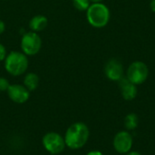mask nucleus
Returning a JSON list of instances; mask_svg holds the SVG:
<instances>
[{
	"label": "nucleus",
	"instance_id": "obj_1",
	"mask_svg": "<svg viewBox=\"0 0 155 155\" xmlns=\"http://www.w3.org/2000/svg\"><path fill=\"white\" fill-rule=\"evenodd\" d=\"M89 129L84 123H75L66 131L64 136L65 145L70 149H80L88 141Z\"/></svg>",
	"mask_w": 155,
	"mask_h": 155
},
{
	"label": "nucleus",
	"instance_id": "obj_2",
	"mask_svg": "<svg viewBox=\"0 0 155 155\" xmlns=\"http://www.w3.org/2000/svg\"><path fill=\"white\" fill-rule=\"evenodd\" d=\"M86 16L92 26L101 28L108 24L110 20V11L103 3H94L87 9Z\"/></svg>",
	"mask_w": 155,
	"mask_h": 155
},
{
	"label": "nucleus",
	"instance_id": "obj_3",
	"mask_svg": "<svg viewBox=\"0 0 155 155\" xmlns=\"http://www.w3.org/2000/svg\"><path fill=\"white\" fill-rule=\"evenodd\" d=\"M28 67V59L25 54L19 52H11L5 59V70L14 76L24 74Z\"/></svg>",
	"mask_w": 155,
	"mask_h": 155
},
{
	"label": "nucleus",
	"instance_id": "obj_4",
	"mask_svg": "<svg viewBox=\"0 0 155 155\" xmlns=\"http://www.w3.org/2000/svg\"><path fill=\"white\" fill-rule=\"evenodd\" d=\"M149 75V68L142 61H135L132 63L127 69V78L134 84H141L144 83Z\"/></svg>",
	"mask_w": 155,
	"mask_h": 155
},
{
	"label": "nucleus",
	"instance_id": "obj_5",
	"mask_svg": "<svg viewBox=\"0 0 155 155\" xmlns=\"http://www.w3.org/2000/svg\"><path fill=\"white\" fill-rule=\"evenodd\" d=\"M42 46V40L35 32H29L23 35L21 40V48L25 54L35 55Z\"/></svg>",
	"mask_w": 155,
	"mask_h": 155
},
{
	"label": "nucleus",
	"instance_id": "obj_6",
	"mask_svg": "<svg viewBox=\"0 0 155 155\" xmlns=\"http://www.w3.org/2000/svg\"><path fill=\"white\" fill-rule=\"evenodd\" d=\"M43 145L45 149L52 154H57L64 151L65 147L64 138L57 133H47L43 138Z\"/></svg>",
	"mask_w": 155,
	"mask_h": 155
},
{
	"label": "nucleus",
	"instance_id": "obj_7",
	"mask_svg": "<svg viewBox=\"0 0 155 155\" xmlns=\"http://www.w3.org/2000/svg\"><path fill=\"white\" fill-rule=\"evenodd\" d=\"M104 74L108 79L118 82L124 77L123 64L115 58L110 59L104 66Z\"/></svg>",
	"mask_w": 155,
	"mask_h": 155
},
{
	"label": "nucleus",
	"instance_id": "obj_8",
	"mask_svg": "<svg viewBox=\"0 0 155 155\" xmlns=\"http://www.w3.org/2000/svg\"><path fill=\"white\" fill-rule=\"evenodd\" d=\"M133 146V138L127 132L118 133L114 139V147L120 153H128Z\"/></svg>",
	"mask_w": 155,
	"mask_h": 155
},
{
	"label": "nucleus",
	"instance_id": "obj_9",
	"mask_svg": "<svg viewBox=\"0 0 155 155\" xmlns=\"http://www.w3.org/2000/svg\"><path fill=\"white\" fill-rule=\"evenodd\" d=\"M9 98L16 104L25 103L30 96L29 91L21 84H11L7 89Z\"/></svg>",
	"mask_w": 155,
	"mask_h": 155
},
{
	"label": "nucleus",
	"instance_id": "obj_10",
	"mask_svg": "<svg viewBox=\"0 0 155 155\" xmlns=\"http://www.w3.org/2000/svg\"><path fill=\"white\" fill-rule=\"evenodd\" d=\"M118 82H119V87H120L122 95L125 100L131 101L136 97V94H137L136 84H133L127 77H123Z\"/></svg>",
	"mask_w": 155,
	"mask_h": 155
},
{
	"label": "nucleus",
	"instance_id": "obj_11",
	"mask_svg": "<svg viewBox=\"0 0 155 155\" xmlns=\"http://www.w3.org/2000/svg\"><path fill=\"white\" fill-rule=\"evenodd\" d=\"M47 18L44 15H35L34 16L30 23H29V26L32 29L33 32H39L44 30L46 25H47Z\"/></svg>",
	"mask_w": 155,
	"mask_h": 155
},
{
	"label": "nucleus",
	"instance_id": "obj_12",
	"mask_svg": "<svg viewBox=\"0 0 155 155\" xmlns=\"http://www.w3.org/2000/svg\"><path fill=\"white\" fill-rule=\"evenodd\" d=\"M39 84V78L38 76L34 74V73H28L25 79H24V84L25 87L30 92V91H34L36 89V87L38 86Z\"/></svg>",
	"mask_w": 155,
	"mask_h": 155
},
{
	"label": "nucleus",
	"instance_id": "obj_13",
	"mask_svg": "<svg viewBox=\"0 0 155 155\" xmlns=\"http://www.w3.org/2000/svg\"><path fill=\"white\" fill-rule=\"evenodd\" d=\"M124 125L128 130H134L138 125V117L135 114H128L124 119Z\"/></svg>",
	"mask_w": 155,
	"mask_h": 155
},
{
	"label": "nucleus",
	"instance_id": "obj_14",
	"mask_svg": "<svg viewBox=\"0 0 155 155\" xmlns=\"http://www.w3.org/2000/svg\"><path fill=\"white\" fill-rule=\"evenodd\" d=\"M74 6L79 11H87L90 6V0H73Z\"/></svg>",
	"mask_w": 155,
	"mask_h": 155
},
{
	"label": "nucleus",
	"instance_id": "obj_15",
	"mask_svg": "<svg viewBox=\"0 0 155 155\" xmlns=\"http://www.w3.org/2000/svg\"><path fill=\"white\" fill-rule=\"evenodd\" d=\"M9 83L8 81L4 78V77H0V91L1 92H5V91H7L8 87H9Z\"/></svg>",
	"mask_w": 155,
	"mask_h": 155
},
{
	"label": "nucleus",
	"instance_id": "obj_16",
	"mask_svg": "<svg viewBox=\"0 0 155 155\" xmlns=\"http://www.w3.org/2000/svg\"><path fill=\"white\" fill-rule=\"evenodd\" d=\"M6 57V50H5V47L0 44V61H3L5 60Z\"/></svg>",
	"mask_w": 155,
	"mask_h": 155
},
{
	"label": "nucleus",
	"instance_id": "obj_17",
	"mask_svg": "<svg viewBox=\"0 0 155 155\" xmlns=\"http://www.w3.org/2000/svg\"><path fill=\"white\" fill-rule=\"evenodd\" d=\"M5 23L2 20H0V34H2L5 31Z\"/></svg>",
	"mask_w": 155,
	"mask_h": 155
},
{
	"label": "nucleus",
	"instance_id": "obj_18",
	"mask_svg": "<svg viewBox=\"0 0 155 155\" xmlns=\"http://www.w3.org/2000/svg\"><path fill=\"white\" fill-rule=\"evenodd\" d=\"M150 7L153 12H155V0H151L150 2Z\"/></svg>",
	"mask_w": 155,
	"mask_h": 155
},
{
	"label": "nucleus",
	"instance_id": "obj_19",
	"mask_svg": "<svg viewBox=\"0 0 155 155\" xmlns=\"http://www.w3.org/2000/svg\"><path fill=\"white\" fill-rule=\"evenodd\" d=\"M86 155H103L101 152H98V151H92L90 153H88Z\"/></svg>",
	"mask_w": 155,
	"mask_h": 155
},
{
	"label": "nucleus",
	"instance_id": "obj_20",
	"mask_svg": "<svg viewBox=\"0 0 155 155\" xmlns=\"http://www.w3.org/2000/svg\"><path fill=\"white\" fill-rule=\"evenodd\" d=\"M127 155H142V154H141V153H137V152H132V153H128Z\"/></svg>",
	"mask_w": 155,
	"mask_h": 155
},
{
	"label": "nucleus",
	"instance_id": "obj_21",
	"mask_svg": "<svg viewBox=\"0 0 155 155\" xmlns=\"http://www.w3.org/2000/svg\"><path fill=\"white\" fill-rule=\"evenodd\" d=\"M104 0H90V2H93L94 4V3H102Z\"/></svg>",
	"mask_w": 155,
	"mask_h": 155
}]
</instances>
